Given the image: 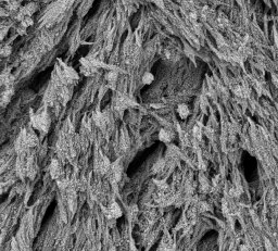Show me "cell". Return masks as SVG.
Segmentation results:
<instances>
[{"label": "cell", "mask_w": 278, "mask_h": 251, "mask_svg": "<svg viewBox=\"0 0 278 251\" xmlns=\"http://www.w3.org/2000/svg\"><path fill=\"white\" fill-rule=\"evenodd\" d=\"M31 123L35 130H38L40 132H48L50 126V119L49 115L46 110H41L40 112H37L32 115L31 117Z\"/></svg>", "instance_id": "1"}, {"label": "cell", "mask_w": 278, "mask_h": 251, "mask_svg": "<svg viewBox=\"0 0 278 251\" xmlns=\"http://www.w3.org/2000/svg\"><path fill=\"white\" fill-rule=\"evenodd\" d=\"M110 168H111V163H110L109 159L104 156L101 151H99L96 158V162H95V169L100 175L108 174Z\"/></svg>", "instance_id": "2"}, {"label": "cell", "mask_w": 278, "mask_h": 251, "mask_svg": "<svg viewBox=\"0 0 278 251\" xmlns=\"http://www.w3.org/2000/svg\"><path fill=\"white\" fill-rule=\"evenodd\" d=\"M136 102L134 100H131L129 97H127L125 95H119L114 101V107L117 111H122V110L128 109L131 107H135Z\"/></svg>", "instance_id": "3"}, {"label": "cell", "mask_w": 278, "mask_h": 251, "mask_svg": "<svg viewBox=\"0 0 278 251\" xmlns=\"http://www.w3.org/2000/svg\"><path fill=\"white\" fill-rule=\"evenodd\" d=\"M108 175H109V178L113 183H117L121 180V177H122V165L119 161L111 164V168L108 172Z\"/></svg>", "instance_id": "4"}, {"label": "cell", "mask_w": 278, "mask_h": 251, "mask_svg": "<svg viewBox=\"0 0 278 251\" xmlns=\"http://www.w3.org/2000/svg\"><path fill=\"white\" fill-rule=\"evenodd\" d=\"M104 213L108 218L115 220V218H119L120 216H122V209L116 202H112L109 207L104 209Z\"/></svg>", "instance_id": "5"}, {"label": "cell", "mask_w": 278, "mask_h": 251, "mask_svg": "<svg viewBox=\"0 0 278 251\" xmlns=\"http://www.w3.org/2000/svg\"><path fill=\"white\" fill-rule=\"evenodd\" d=\"M50 175H51V177L53 178V180H59V178H61V176H62V165H61V162L59 161V160H57V159H55V160H52L51 161V164H50Z\"/></svg>", "instance_id": "6"}, {"label": "cell", "mask_w": 278, "mask_h": 251, "mask_svg": "<svg viewBox=\"0 0 278 251\" xmlns=\"http://www.w3.org/2000/svg\"><path fill=\"white\" fill-rule=\"evenodd\" d=\"M175 248V244L171 235L167 233V230H165L164 233V236L162 238V241H161V245L159 247V250H174Z\"/></svg>", "instance_id": "7"}, {"label": "cell", "mask_w": 278, "mask_h": 251, "mask_svg": "<svg viewBox=\"0 0 278 251\" xmlns=\"http://www.w3.org/2000/svg\"><path fill=\"white\" fill-rule=\"evenodd\" d=\"M25 136H26V142H27L28 147H35V146L38 145V137L36 136V134L34 133V131L25 130Z\"/></svg>", "instance_id": "8"}, {"label": "cell", "mask_w": 278, "mask_h": 251, "mask_svg": "<svg viewBox=\"0 0 278 251\" xmlns=\"http://www.w3.org/2000/svg\"><path fill=\"white\" fill-rule=\"evenodd\" d=\"M173 137H174L173 133L167 128H162L159 133V139L162 142H165V144H169V142H172Z\"/></svg>", "instance_id": "9"}, {"label": "cell", "mask_w": 278, "mask_h": 251, "mask_svg": "<svg viewBox=\"0 0 278 251\" xmlns=\"http://www.w3.org/2000/svg\"><path fill=\"white\" fill-rule=\"evenodd\" d=\"M93 121H95V123H96V125L98 126V127H100V128H103L104 126H105V116H104V114L102 113V112H100V111H95L93 112Z\"/></svg>", "instance_id": "10"}, {"label": "cell", "mask_w": 278, "mask_h": 251, "mask_svg": "<svg viewBox=\"0 0 278 251\" xmlns=\"http://www.w3.org/2000/svg\"><path fill=\"white\" fill-rule=\"evenodd\" d=\"M177 113L179 115L180 119L183 120H186L189 115H190V110L188 108V105L185 103H180L178 107H177Z\"/></svg>", "instance_id": "11"}, {"label": "cell", "mask_w": 278, "mask_h": 251, "mask_svg": "<svg viewBox=\"0 0 278 251\" xmlns=\"http://www.w3.org/2000/svg\"><path fill=\"white\" fill-rule=\"evenodd\" d=\"M105 79L108 81V83H109L110 85H114L115 82H116V79H117V73H116L115 71L108 72V74H107V76H105Z\"/></svg>", "instance_id": "12"}, {"label": "cell", "mask_w": 278, "mask_h": 251, "mask_svg": "<svg viewBox=\"0 0 278 251\" xmlns=\"http://www.w3.org/2000/svg\"><path fill=\"white\" fill-rule=\"evenodd\" d=\"M164 55H165V58L167 60H172V61H174L177 58V53H176V51L174 49H165Z\"/></svg>", "instance_id": "13"}, {"label": "cell", "mask_w": 278, "mask_h": 251, "mask_svg": "<svg viewBox=\"0 0 278 251\" xmlns=\"http://www.w3.org/2000/svg\"><path fill=\"white\" fill-rule=\"evenodd\" d=\"M217 25L221 28L226 27V26L228 25V20H227V17H225L223 13H221V14H219V17H218V19H217Z\"/></svg>", "instance_id": "14"}, {"label": "cell", "mask_w": 278, "mask_h": 251, "mask_svg": "<svg viewBox=\"0 0 278 251\" xmlns=\"http://www.w3.org/2000/svg\"><path fill=\"white\" fill-rule=\"evenodd\" d=\"M141 81H142V83H143V84L149 85V84H151V83L154 81V76H153L150 72H147V73H145V74H143Z\"/></svg>", "instance_id": "15"}, {"label": "cell", "mask_w": 278, "mask_h": 251, "mask_svg": "<svg viewBox=\"0 0 278 251\" xmlns=\"http://www.w3.org/2000/svg\"><path fill=\"white\" fill-rule=\"evenodd\" d=\"M20 23L22 24L23 26H25V27L27 28V27H29V26H32V25H33L34 21H33V19L31 17V15H25V17H23V20Z\"/></svg>", "instance_id": "16"}, {"label": "cell", "mask_w": 278, "mask_h": 251, "mask_svg": "<svg viewBox=\"0 0 278 251\" xmlns=\"http://www.w3.org/2000/svg\"><path fill=\"white\" fill-rule=\"evenodd\" d=\"M192 135H193V137H195L196 139L200 140V139H201V137H202L201 128H200L199 126H195V127H193V130H192Z\"/></svg>", "instance_id": "17"}, {"label": "cell", "mask_w": 278, "mask_h": 251, "mask_svg": "<svg viewBox=\"0 0 278 251\" xmlns=\"http://www.w3.org/2000/svg\"><path fill=\"white\" fill-rule=\"evenodd\" d=\"M11 51H12L11 46H9V45L3 46V47L1 48V55H2V57H9V55H11Z\"/></svg>", "instance_id": "18"}, {"label": "cell", "mask_w": 278, "mask_h": 251, "mask_svg": "<svg viewBox=\"0 0 278 251\" xmlns=\"http://www.w3.org/2000/svg\"><path fill=\"white\" fill-rule=\"evenodd\" d=\"M164 165H165L164 161H159V162H157V163L154 164V168H153L154 172H160V171H162L164 168Z\"/></svg>", "instance_id": "19"}, {"label": "cell", "mask_w": 278, "mask_h": 251, "mask_svg": "<svg viewBox=\"0 0 278 251\" xmlns=\"http://www.w3.org/2000/svg\"><path fill=\"white\" fill-rule=\"evenodd\" d=\"M17 32H19V34H20V35H24V34L26 33V27H25V26H23L22 24L20 23V26L17 27Z\"/></svg>", "instance_id": "20"}, {"label": "cell", "mask_w": 278, "mask_h": 251, "mask_svg": "<svg viewBox=\"0 0 278 251\" xmlns=\"http://www.w3.org/2000/svg\"><path fill=\"white\" fill-rule=\"evenodd\" d=\"M6 1H8V2H9V0H6Z\"/></svg>", "instance_id": "21"}]
</instances>
